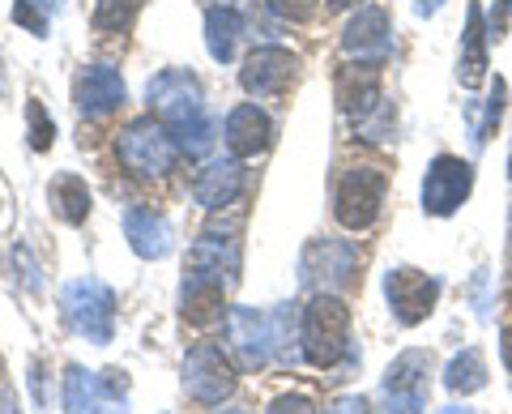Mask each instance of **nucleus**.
<instances>
[{
	"label": "nucleus",
	"instance_id": "nucleus-1",
	"mask_svg": "<svg viewBox=\"0 0 512 414\" xmlns=\"http://www.w3.org/2000/svg\"><path fill=\"white\" fill-rule=\"evenodd\" d=\"M146 99L158 107V120L171 129V137L180 141L184 154H192V158L210 154V146H214V120H210V111H205V103H201L197 82H192L184 69L158 73L150 82V90H146Z\"/></svg>",
	"mask_w": 512,
	"mask_h": 414
},
{
	"label": "nucleus",
	"instance_id": "nucleus-2",
	"mask_svg": "<svg viewBox=\"0 0 512 414\" xmlns=\"http://www.w3.org/2000/svg\"><path fill=\"white\" fill-rule=\"evenodd\" d=\"M299 342H303V359L312 368H338L350 355V308L338 295L316 291L312 304L303 308V325H299Z\"/></svg>",
	"mask_w": 512,
	"mask_h": 414
},
{
	"label": "nucleus",
	"instance_id": "nucleus-3",
	"mask_svg": "<svg viewBox=\"0 0 512 414\" xmlns=\"http://www.w3.org/2000/svg\"><path fill=\"white\" fill-rule=\"evenodd\" d=\"M116 154L128 171L146 175V180H158V175H167L175 163H180V141L171 137V129L163 120L154 116H137L128 129L116 137Z\"/></svg>",
	"mask_w": 512,
	"mask_h": 414
},
{
	"label": "nucleus",
	"instance_id": "nucleus-4",
	"mask_svg": "<svg viewBox=\"0 0 512 414\" xmlns=\"http://www.w3.org/2000/svg\"><path fill=\"white\" fill-rule=\"evenodd\" d=\"M384 193H389V175L380 167H346L333 180V218L346 231H367L380 218Z\"/></svg>",
	"mask_w": 512,
	"mask_h": 414
},
{
	"label": "nucleus",
	"instance_id": "nucleus-5",
	"mask_svg": "<svg viewBox=\"0 0 512 414\" xmlns=\"http://www.w3.org/2000/svg\"><path fill=\"white\" fill-rule=\"evenodd\" d=\"M60 308H64L69 329L82 333L94 346H107L111 333H116V295H111V286H103L99 278L69 282L60 295Z\"/></svg>",
	"mask_w": 512,
	"mask_h": 414
},
{
	"label": "nucleus",
	"instance_id": "nucleus-6",
	"mask_svg": "<svg viewBox=\"0 0 512 414\" xmlns=\"http://www.w3.org/2000/svg\"><path fill=\"white\" fill-rule=\"evenodd\" d=\"M431 372H436L431 350H402L380 380L384 414H423L427 393H431Z\"/></svg>",
	"mask_w": 512,
	"mask_h": 414
},
{
	"label": "nucleus",
	"instance_id": "nucleus-7",
	"mask_svg": "<svg viewBox=\"0 0 512 414\" xmlns=\"http://www.w3.org/2000/svg\"><path fill=\"white\" fill-rule=\"evenodd\" d=\"M470 193H474V167L466 158H457V154L431 158V167L423 175V214L431 218L457 214Z\"/></svg>",
	"mask_w": 512,
	"mask_h": 414
},
{
	"label": "nucleus",
	"instance_id": "nucleus-8",
	"mask_svg": "<svg viewBox=\"0 0 512 414\" xmlns=\"http://www.w3.org/2000/svg\"><path fill=\"white\" fill-rule=\"evenodd\" d=\"M235 368H231V359L222 355V346L214 342H197L188 350V359H184V389L188 397H197L201 406H218V402H227V397L235 393Z\"/></svg>",
	"mask_w": 512,
	"mask_h": 414
},
{
	"label": "nucleus",
	"instance_id": "nucleus-9",
	"mask_svg": "<svg viewBox=\"0 0 512 414\" xmlns=\"http://www.w3.org/2000/svg\"><path fill=\"white\" fill-rule=\"evenodd\" d=\"M384 299L397 316V325H423L431 312H436V299H440V278L423 274V269H389L384 274Z\"/></svg>",
	"mask_w": 512,
	"mask_h": 414
},
{
	"label": "nucleus",
	"instance_id": "nucleus-10",
	"mask_svg": "<svg viewBox=\"0 0 512 414\" xmlns=\"http://www.w3.org/2000/svg\"><path fill=\"white\" fill-rule=\"evenodd\" d=\"M227 346L235 350L239 368L261 372L274 355V316H261L256 308H231L227 312Z\"/></svg>",
	"mask_w": 512,
	"mask_h": 414
},
{
	"label": "nucleus",
	"instance_id": "nucleus-11",
	"mask_svg": "<svg viewBox=\"0 0 512 414\" xmlns=\"http://www.w3.org/2000/svg\"><path fill=\"white\" fill-rule=\"evenodd\" d=\"M295 73H299L295 52H286V47H278V43H265L244 60L239 86H244L252 99H269V94H282L286 86H291Z\"/></svg>",
	"mask_w": 512,
	"mask_h": 414
},
{
	"label": "nucleus",
	"instance_id": "nucleus-12",
	"mask_svg": "<svg viewBox=\"0 0 512 414\" xmlns=\"http://www.w3.org/2000/svg\"><path fill=\"white\" fill-rule=\"evenodd\" d=\"M380 69L384 60H355L338 73V107L346 111L350 120H363L384 103V90H380Z\"/></svg>",
	"mask_w": 512,
	"mask_h": 414
},
{
	"label": "nucleus",
	"instance_id": "nucleus-13",
	"mask_svg": "<svg viewBox=\"0 0 512 414\" xmlns=\"http://www.w3.org/2000/svg\"><path fill=\"white\" fill-rule=\"evenodd\" d=\"M222 141H227L231 158H256L269 150V141H274V120L265 116L256 103H239L227 124H222Z\"/></svg>",
	"mask_w": 512,
	"mask_h": 414
},
{
	"label": "nucleus",
	"instance_id": "nucleus-14",
	"mask_svg": "<svg viewBox=\"0 0 512 414\" xmlns=\"http://www.w3.org/2000/svg\"><path fill=\"white\" fill-rule=\"evenodd\" d=\"M389 13H384L380 5H363L355 18L346 22L342 30V52L346 56H359V60H384L389 56Z\"/></svg>",
	"mask_w": 512,
	"mask_h": 414
},
{
	"label": "nucleus",
	"instance_id": "nucleus-15",
	"mask_svg": "<svg viewBox=\"0 0 512 414\" xmlns=\"http://www.w3.org/2000/svg\"><path fill=\"white\" fill-rule=\"evenodd\" d=\"M222 295H227V278L210 274V269H192L188 265V278H184V321L188 325H214L222 321Z\"/></svg>",
	"mask_w": 512,
	"mask_h": 414
},
{
	"label": "nucleus",
	"instance_id": "nucleus-16",
	"mask_svg": "<svg viewBox=\"0 0 512 414\" xmlns=\"http://www.w3.org/2000/svg\"><path fill=\"white\" fill-rule=\"evenodd\" d=\"M239 193H244V167H239V158H214V163H205L197 171V180H192V197L205 210H222V205H231Z\"/></svg>",
	"mask_w": 512,
	"mask_h": 414
},
{
	"label": "nucleus",
	"instance_id": "nucleus-17",
	"mask_svg": "<svg viewBox=\"0 0 512 414\" xmlns=\"http://www.w3.org/2000/svg\"><path fill=\"white\" fill-rule=\"evenodd\" d=\"M124 103V77L111 65H90L77 77V111L82 116H107Z\"/></svg>",
	"mask_w": 512,
	"mask_h": 414
},
{
	"label": "nucleus",
	"instance_id": "nucleus-18",
	"mask_svg": "<svg viewBox=\"0 0 512 414\" xmlns=\"http://www.w3.org/2000/svg\"><path fill=\"white\" fill-rule=\"evenodd\" d=\"M124 235H128V248L146 261H158L171 252V227L163 214L146 210V205H128L124 210Z\"/></svg>",
	"mask_w": 512,
	"mask_h": 414
},
{
	"label": "nucleus",
	"instance_id": "nucleus-19",
	"mask_svg": "<svg viewBox=\"0 0 512 414\" xmlns=\"http://www.w3.org/2000/svg\"><path fill=\"white\" fill-rule=\"evenodd\" d=\"M487 43L491 35L483 30V9L470 5L466 35H461V56H457V82L466 90H478L487 82Z\"/></svg>",
	"mask_w": 512,
	"mask_h": 414
},
{
	"label": "nucleus",
	"instance_id": "nucleus-20",
	"mask_svg": "<svg viewBox=\"0 0 512 414\" xmlns=\"http://www.w3.org/2000/svg\"><path fill=\"white\" fill-rule=\"evenodd\" d=\"M239 30H244V22H239V13L231 5H214L210 13H205V47H210V56L218 60V65H227V60L235 56Z\"/></svg>",
	"mask_w": 512,
	"mask_h": 414
},
{
	"label": "nucleus",
	"instance_id": "nucleus-21",
	"mask_svg": "<svg viewBox=\"0 0 512 414\" xmlns=\"http://www.w3.org/2000/svg\"><path fill=\"white\" fill-rule=\"evenodd\" d=\"M52 210L60 214V222H69V227H82L86 214H90V188L82 175H56L52 180Z\"/></svg>",
	"mask_w": 512,
	"mask_h": 414
},
{
	"label": "nucleus",
	"instance_id": "nucleus-22",
	"mask_svg": "<svg viewBox=\"0 0 512 414\" xmlns=\"http://www.w3.org/2000/svg\"><path fill=\"white\" fill-rule=\"evenodd\" d=\"M444 389L448 393H478V389H487V359H483V350L478 346H466L461 355L444 368Z\"/></svg>",
	"mask_w": 512,
	"mask_h": 414
},
{
	"label": "nucleus",
	"instance_id": "nucleus-23",
	"mask_svg": "<svg viewBox=\"0 0 512 414\" xmlns=\"http://www.w3.org/2000/svg\"><path fill=\"white\" fill-rule=\"evenodd\" d=\"M308 261H320V269L329 274V286H342V282H350V274H355V248L338 244V240L312 244V248H308ZM325 274H320V278H325ZM320 278H316V282H320Z\"/></svg>",
	"mask_w": 512,
	"mask_h": 414
},
{
	"label": "nucleus",
	"instance_id": "nucleus-24",
	"mask_svg": "<svg viewBox=\"0 0 512 414\" xmlns=\"http://www.w3.org/2000/svg\"><path fill=\"white\" fill-rule=\"evenodd\" d=\"M128 376L120 368H107L103 376H94V406L90 414H128Z\"/></svg>",
	"mask_w": 512,
	"mask_h": 414
},
{
	"label": "nucleus",
	"instance_id": "nucleus-25",
	"mask_svg": "<svg viewBox=\"0 0 512 414\" xmlns=\"http://www.w3.org/2000/svg\"><path fill=\"white\" fill-rule=\"evenodd\" d=\"M146 0H94V30H128Z\"/></svg>",
	"mask_w": 512,
	"mask_h": 414
},
{
	"label": "nucleus",
	"instance_id": "nucleus-26",
	"mask_svg": "<svg viewBox=\"0 0 512 414\" xmlns=\"http://www.w3.org/2000/svg\"><path fill=\"white\" fill-rule=\"evenodd\" d=\"M94 406V376L86 368H69L64 376V414H90Z\"/></svg>",
	"mask_w": 512,
	"mask_h": 414
},
{
	"label": "nucleus",
	"instance_id": "nucleus-27",
	"mask_svg": "<svg viewBox=\"0 0 512 414\" xmlns=\"http://www.w3.org/2000/svg\"><path fill=\"white\" fill-rule=\"evenodd\" d=\"M26 124H30V150H52V141H56V124H52V116L43 111V103L39 99H30L26 103Z\"/></svg>",
	"mask_w": 512,
	"mask_h": 414
},
{
	"label": "nucleus",
	"instance_id": "nucleus-28",
	"mask_svg": "<svg viewBox=\"0 0 512 414\" xmlns=\"http://www.w3.org/2000/svg\"><path fill=\"white\" fill-rule=\"evenodd\" d=\"M43 9H56V0H13V22L26 26L30 35H47Z\"/></svg>",
	"mask_w": 512,
	"mask_h": 414
},
{
	"label": "nucleus",
	"instance_id": "nucleus-29",
	"mask_svg": "<svg viewBox=\"0 0 512 414\" xmlns=\"http://www.w3.org/2000/svg\"><path fill=\"white\" fill-rule=\"evenodd\" d=\"M355 129H359L367 141H384V137H389V129H393V103H380L372 116H363V120L355 124Z\"/></svg>",
	"mask_w": 512,
	"mask_h": 414
},
{
	"label": "nucleus",
	"instance_id": "nucleus-30",
	"mask_svg": "<svg viewBox=\"0 0 512 414\" xmlns=\"http://www.w3.org/2000/svg\"><path fill=\"white\" fill-rule=\"evenodd\" d=\"M500 116H504V82H495L491 99H487V111H483V124L474 129V146H483V141L491 137V129L500 124Z\"/></svg>",
	"mask_w": 512,
	"mask_h": 414
},
{
	"label": "nucleus",
	"instance_id": "nucleus-31",
	"mask_svg": "<svg viewBox=\"0 0 512 414\" xmlns=\"http://www.w3.org/2000/svg\"><path fill=\"white\" fill-rule=\"evenodd\" d=\"M269 9L278 13L286 22H308L316 13V0H269Z\"/></svg>",
	"mask_w": 512,
	"mask_h": 414
},
{
	"label": "nucleus",
	"instance_id": "nucleus-32",
	"mask_svg": "<svg viewBox=\"0 0 512 414\" xmlns=\"http://www.w3.org/2000/svg\"><path fill=\"white\" fill-rule=\"evenodd\" d=\"M269 414H320V410H316L312 397H303V393H286V397H278V402L269 406Z\"/></svg>",
	"mask_w": 512,
	"mask_h": 414
},
{
	"label": "nucleus",
	"instance_id": "nucleus-33",
	"mask_svg": "<svg viewBox=\"0 0 512 414\" xmlns=\"http://www.w3.org/2000/svg\"><path fill=\"white\" fill-rule=\"evenodd\" d=\"M508 18H512V0H500V13H491V43H500L508 35Z\"/></svg>",
	"mask_w": 512,
	"mask_h": 414
},
{
	"label": "nucleus",
	"instance_id": "nucleus-34",
	"mask_svg": "<svg viewBox=\"0 0 512 414\" xmlns=\"http://www.w3.org/2000/svg\"><path fill=\"white\" fill-rule=\"evenodd\" d=\"M329 414H367V402H363V397H342V402L333 406Z\"/></svg>",
	"mask_w": 512,
	"mask_h": 414
},
{
	"label": "nucleus",
	"instance_id": "nucleus-35",
	"mask_svg": "<svg viewBox=\"0 0 512 414\" xmlns=\"http://www.w3.org/2000/svg\"><path fill=\"white\" fill-rule=\"evenodd\" d=\"M500 359H504V368L512 372V325L500 333Z\"/></svg>",
	"mask_w": 512,
	"mask_h": 414
},
{
	"label": "nucleus",
	"instance_id": "nucleus-36",
	"mask_svg": "<svg viewBox=\"0 0 512 414\" xmlns=\"http://www.w3.org/2000/svg\"><path fill=\"white\" fill-rule=\"evenodd\" d=\"M440 5L444 0H414V13H419V18H431V13H440Z\"/></svg>",
	"mask_w": 512,
	"mask_h": 414
},
{
	"label": "nucleus",
	"instance_id": "nucleus-37",
	"mask_svg": "<svg viewBox=\"0 0 512 414\" xmlns=\"http://www.w3.org/2000/svg\"><path fill=\"white\" fill-rule=\"evenodd\" d=\"M350 5H359V0H329V9H350Z\"/></svg>",
	"mask_w": 512,
	"mask_h": 414
},
{
	"label": "nucleus",
	"instance_id": "nucleus-38",
	"mask_svg": "<svg viewBox=\"0 0 512 414\" xmlns=\"http://www.w3.org/2000/svg\"><path fill=\"white\" fill-rule=\"evenodd\" d=\"M440 414H474V410H466V406H444Z\"/></svg>",
	"mask_w": 512,
	"mask_h": 414
},
{
	"label": "nucleus",
	"instance_id": "nucleus-39",
	"mask_svg": "<svg viewBox=\"0 0 512 414\" xmlns=\"http://www.w3.org/2000/svg\"><path fill=\"white\" fill-rule=\"evenodd\" d=\"M218 414H252V410H218Z\"/></svg>",
	"mask_w": 512,
	"mask_h": 414
},
{
	"label": "nucleus",
	"instance_id": "nucleus-40",
	"mask_svg": "<svg viewBox=\"0 0 512 414\" xmlns=\"http://www.w3.org/2000/svg\"><path fill=\"white\" fill-rule=\"evenodd\" d=\"M508 180H512V158H508Z\"/></svg>",
	"mask_w": 512,
	"mask_h": 414
}]
</instances>
